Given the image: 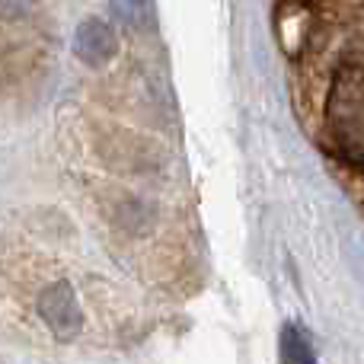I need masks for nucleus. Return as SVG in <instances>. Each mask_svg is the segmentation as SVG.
Returning <instances> with one entry per match:
<instances>
[{
    "label": "nucleus",
    "instance_id": "nucleus-1",
    "mask_svg": "<svg viewBox=\"0 0 364 364\" xmlns=\"http://www.w3.org/2000/svg\"><path fill=\"white\" fill-rule=\"evenodd\" d=\"M326 122L348 160L364 166V70L342 68L329 90Z\"/></svg>",
    "mask_w": 364,
    "mask_h": 364
},
{
    "label": "nucleus",
    "instance_id": "nucleus-2",
    "mask_svg": "<svg viewBox=\"0 0 364 364\" xmlns=\"http://www.w3.org/2000/svg\"><path fill=\"white\" fill-rule=\"evenodd\" d=\"M38 316L58 339H74L83 326V310L68 282H55L38 294Z\"/></svg>",
    "mask_w": 364,
    "mask_h": 364
},
{
    "label": "nucleus",
    "instance_id": "nucleus-3",
    "mask_svg": "<svg viewBox=\"0 0 364 364\" xmlns=\"http://www.w3.org/2000/svg\"><path fill=\"white\" fill-rule=\"evenodd\" d=\"M115 51H119V38H115V29L106 23V19L90 16V19H83V23L77 26V32H74V55L80 58V61L100 68V64L112 61Z\"/></svg>",
    "mask_w": 364,
    "mask_h": 364
},
{
    "label": "nucleus",
    "instance_id": "nucleus-4",
    "mask_svg": "<svg viewBox=\"0 0 364 364\" xmlns=\"http://www.w3.org/2000/svg\"><path fill=\"white\" fill-rule=\"evenodd\" d=\"M282 361L284 364H316V355L310 348L307 336L297 326H288L282 333Z\"/></svg>",
    "mask_w": 364,
    "mask_h": 364
},
{
    "label": "nucleus",
    "instance_id": "nucleus-5",
    "mask_svg": "<svg viewBox=\"0 0 364 364\" xmlns=\"http://www.w3.org/2000/svg\"><path fill=\"white\" fill-rule=\"evenodd\" d=\"M36 10V0H0V23H19Z\"/></svg>",
    "mask_w": 364,
    "mask_h": 364
}]
</instances>
